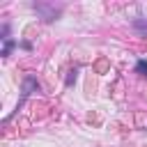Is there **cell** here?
<instances>
[{
	"instance_id": "obj_1",
	"label": "cell",
	"mask_w": 147,
	"mask_h": 147,
	"mask_svg": "<svg viewBox=\"0 0 147 147\" xmlns=\"http://www.w3.org/2000/svg\"><path fill=\"white\" fill-rule=\"evenodd\" d=\"M138 71H147V64H145V62H140V64H138Z\"/></svg>"
}]
</instances>
